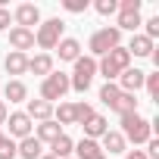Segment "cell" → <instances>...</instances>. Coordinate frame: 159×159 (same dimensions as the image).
<instances>
[{"label": "cell", "instance_id": "obj_1", "mask_svg": "<svg viewBox=\"0 0 159 159\" xmlns=\"http://www.w3.org/2000/svg\"><path fill=\"white\" fill-rule=\"evenodd\" d=\"M122 137H125V143L131 140V143H147L150 137H153V125H150V119H143L140 112H125L122 116V131H119Z\"/></svg>", "mask_w": 159, "mask_h": 159}, {"label": "cell", "instance_id": "obj_2", "mask_svg": "<svg viewBox=\"0 0 159 159\" xmlns=\"http://www.w3.org/2000/svg\"><path fill=\"white\" fill-rule=\"evenodd\" d=\"M100 100H103L112 112H119V116H125V112H137V100H134V94L119 91V84H112V81H106V84L100 88Z\"/></svg>", "mask_w": 159, "mask_h": 159}, {"label": "cell", "instance_id": "obj_3", "mask_svg": "<svg viewBox=\"0 0 159 159\" xmlns=\"http://www.w3.org/2000/svg\"><path fill=\"white\" fill-rule=\"evenodd\" d=\"M125 69H131V53H128L125 47H116V50H109V53H106V56H100V62H97V72L106 78V81L119 78Z\"/></svg>", "mask_w": 159, "mask_h": 159}, {"label": "cell", "instance_id": "obj_4", "mask_svg": "<svg viewBox=\"0 0 159 159\" xmlns=\"http://www.w3.org/2000/svg\"><path fill=\"white\" fill-rule=\"evenodd\" d=\"M72 66H75V69H72V75H69V88H75L78 94H84V91L91 88V81H94V75H97V59H94V56H78Z\"/></svg>", "mask_w": 159, "mask_h": 159}, {"label": "cell", "instance_id": "obj_5", "mask_svg": "<svg viewBox=\"0 0 159 159\" xmlns=\"http://www.w3.org/2000/svg\"><path fill=\"white\" fill-rule=\"evenodd\" d=\"M116 47H122V31H119L116 25H106V28L94 31V34H91V41H88L91 56H106V53H109V50H116Z\"/></svg>", "mask_w": 159, "mask_h": 159}, {"label": "cell", "instance_id": "obj_6", "mask_svg": "<svg viewBox=\"0 0 159 159\" xmlns=\"http://www.w3.org/2000/svg\"><path fill=\"white\" fill-rule=\"evenodd\" d=\"M62 31H66V22L56 16V19H47L38 25V34H34V44L41 50H56V44L62 41Z\"/></svg>", "mask_w": 159, "mask_h": 159}, {"label": "cell", "instance_id": "obj_7", "mask_svg": "<svg viewBox=\"0 0 159 159\" xmlns=\"http://www.w3.org/2000/svg\"><path fill=\"white\" fill-rule=\"evenodd\" d=\"M66 94H69V75H66V72H50L44 81H41V100H44V103L62 100Z\"/></svg>", "mask_w": 159, "mask_h": 159}, {"label": "cell", "instance_id": "obj_8", "mask_svg": "<svg viewBox=\"0 0 159 159\" xmlns=\"http://www.w3.org/2000/svg\"><path fill=\"white\" fill-rule=\"evenodd\" d=\"M119 31H134L140 25V0H119Z\"/></svg>", "mask_w": 159, "mask_h": 159}, {"label": "cell", "instance_id": "obj_9", "mask_svg": "<svg viewBox=\"0 0 159 159\" xmlns=\"http://www.w3.org/2000/svg\"><path fill=\"white\" fill-rule=\"evenodd\" d=\"M13 19H16L19 28H31V25H41V10L34 3H19L13 10Z\"/></svg>", "mask_w": 159, "mask_h": 159}, {"label": "cell", "instance_id": "obj_10", "mask_svg": "<svg viewBox=\"0 0 159 159\" xmlns=\"http://www.w3.org/2000/svg\"><path fill=\"white\" fill-rule=\"evenodd\" d=\"M143 78H147L143 69H125V72L119 75V91H125V94H137V91L143 88Z\"/></svg>", "mask_w": 159, "mask_h": 159}, {"label": "cell", "instance_id": "obj_11", "mask_svg": "<svg viewBox=\"0 0 159 159\" xmlns=\"http://www.w3.org/2000/svg\"><path fill=\"white\" fill-rule=\"evenodd\" d=\"M10 47H13L16 53L31 50V47H34V31H31V28H19V25H13V28H10Z\"/></svg>", "mask_w": 159, "mask_h": 159}, {"label": "cell", "instance_id": "obj_12", "mask_svg": "<svg viewBox=\"0 0 159 159\" xmlns=\"http://www.w3.org/2000/svg\"><path fill=\"white\" fill-rule=\"evenodd\" d=\"M7 125H10V134L13 137H31V119L25 116V112H10L7 116Z\"/></svg>", "mask_w": 159, "mask_h": 159}, {"label": "cell", "instance_id": "obj_13", "mask_svg": "<svg viewBox=\"0 0 159 159\" xmlns=\"http://www.w3.org/2000/svg\"><path fill=\"white\" fill-rule=\"evenodd\" d=\"M72 153H75V159H106V153L100 150V143L97 140H88V137L78 140L72 147Z\"/></svg>", "mask_w": 159, "mask_h": 159}, {"label": "cell", "instance_id": "obj_14", "mask_svg": "<svg viewBox=\"0 0 159 159\" xmlns=\"http://www.w3.org/2000/svg\"><path fill=\"white\" fill-rule=\"evenodd\" d=\"M16 156H22V159H41L44 156V143L31 134V137H22L19 143H16Z\"/></svg>", "mask_w": 159, "mask_h": 159}, {"label": "cell", "instance_id": "obj_15", "mask_svg": "<svg viewBox=\"0 0 159 159\" xmlns=\"http://www.w3.org/2000/svg\"><path fill=\"white\" fill-rule=\"evenodd\" d=\"M3 69H7V75H25V72H28V53L10 50L7 59H3Z\"/></svg>", "mask_w": 159, "mask_h": 159}, {"label": "cell", "instance_id": "obj_16", "mask_svg": "<svg viewBox=\"0 0 159 159\" xmlns=\"http://www.w3.org/2000/svg\"><path fill=\"white\" fill-rule=\"evenodd\" d=\"M81 128H84V137H88V140H97V137H103V134L109 131V122H106L100 112H94V116H91Z\"/></svg>", "mask_w": 159, "mask_h": 159}, {"label": "cell", "instance_id": "obj_17", "mask_svg": "<svg viewBox=\"0 0 159 159\" xmlns=\"http://www.w3.org/2000/svg\"><path fill=\"white\" fill-rule=\"evenodd\" d=\"M25 116L34 122H50L53 119V103H44V100H28V109H25Z\"/></svg>", "mask_w": 159, "mask_h": 159}, {"label": "cell", "instance_id": "obj_18", "mask_svg": "<svg viewBox=\"0 0 159 159\" xmlns=\"http://www.w3.org/2000/svg\"><path fill=\"white\" fill-rule=\"evenodd\" d=\"M3 97H7L10 103H25V100H28V88H25V81H19V78H10L7 88H3Z\"/></svg>", "mask_w": 159, "mask_h": 159}, {"label": "cell", "instance_id": "obj_19", "mask_svg": "<svg viewBox=\"0 0 159 159\" xmlns=\"http://www.w3.org/2000/svg\"><path fill=\"white\" fill-rule=\"evenodd\" d=\"M56 50H59V59H62V62H75L78 56H81V44H78L75 38H62V41L56 44Z\"/></svg>", "mask_w": 159, "mask_h": 159}, {"label": "cell", "instance_id": "obj_20", "mask_svg": "<svg viewBox=\"0 0 159 159\" xmlns=\"http://www.w3.org/2000/svg\"><path fill=\"white\" fill-rule=\"evenodd\" d=\"M28 72H34V75H50L53 72V56L50 53H38V56H28Z\"/></svg>", "mask_w": 159, "mask_h": 159}, {"label": "cell", "instance_id": "obj_21", "mask_svg": "<svg viewBox=\"0 0 159 159\" xmlns=\"http://www.w3.org/2000/svg\"><path fill=\"white\" fill-rule=\"evenodd\" d=\"M125 50H128L131 56H153V50H156V47H153V41H150V38L134 34V38H131V44H128Z\"/></svg>", "mask_w": 159, "mask_h": 159}, {"label": "cell", "instance_id": "obj_22", "mask_svg": "<svg viewBox=\"0 0 159 159\" xmlns=\"http://www.w3.org/2000/svg\"><path fill=\"white\" fill-rule=\"evenodd\" d=\"M59 134H62V128H59V125H56L53 119H50V122H41V125L34 128V137H38L41 143H53V140H56Z\"/></svg>", "mask_w": 159, "mask_h": 159}, {"label": "cell", "instance_id": "obj_23", "mask_svg": "<svg viewBox=\"0 0 159 159\" xmlns=\"http://www.w3.org/2000/svg\"><path fill=\"white\" fill-rule=\"evenodd\" d=\"M100 140H103V143H100L103 153H106V150H109V153H125V137H122L119 131H106Z\"/></svg>", "mask_w": 159, "mask_h": 159}, {"label": "cell", "instance_id": "obj_24", "mask_svg": "<svg viewBox=\"0 0 159 159\" xmlns=\"http://www.w3.org/2000/svg\"><path fill=\"white\" fill-rule=\"evenodd\" d=\"M72 147H75L72 137H69V134H59V137L50 143V156H53V159H66V156H72Z\"/></svg>", "mask_w": 159, "mask_h": 159}, {"label": "cell", "instance_id": "obj_25", "mask_svg": "<svg viewBox=\"0 0 159 159\" xmlns=\"http://www.w3.org/2000/svg\"><path fill=\"white\" fill-rule=\"evenodd\" d=\"M53 122L62 125H75V103H59V109H53Z\"/></svg>", "mask_w": 159, "mask_h": 159}, {"label": "cell", "instance_id": "obj_26", "mask_svg": "<svg viewBox=\"0 0 159 159\" xmlns=\"http://www.w3.org/2000/svg\"><path fill=\"white\" fill-rule=\"evenodd\" d=\"M91 116H94V106H91V103H84V100L75 103V125H84Z\"/></svg>", "mask_w": 159, "mask_h": 159}, {"label": "cell", "instance_id": "obj_27", "mask_svg": "<svg viewBox=\"0 0 159 159\" xmlns=\"http://www.w3.org/2000/svg\"><path fill=\"white\" fill-rule=\"evenodd\" d=\"M143 88H147V94L156 100L159 97V72H147V78H143Z\"/></svg>", "mask_w": 159, "mask_h": 159}, {"label": "cell", "instance_id": "obj_28", "mask_svg": "<svg viewBox=\"0 0 159 159\" xmlns=\"http://www.w3.org/2000/svg\"><path fill=\"white\" fill-rule=\"evenodd\" d=\"M94 10H97L100 16H112V13L119 10V0H97V3H94Z\"/></svg>", "mask_w": 159, "mask_h": 159}, {"label": "cell", "instance_id": "obj_29", "mask_svg": "<svg viewBox=\"0 0 159 159\" xmlns=\"http://www.w3.org/2000/svg\"><path fill=\"white\" fill-rule=\"evenodd\" d=\"M143 25H147V31H143V38H150V41H156V38H159V16H150V19H147Z\"/></svg>", "mask_w": 159, "mask_h": 159}, {"label": "cell", "instance_id": "obj_30", "mask_svg": "<svg viewBox=\"0 0 159 159\" xmlns=\"http://www.w3.org/2000/svg\"><path fill=\"white\" fill-rule=\"evenodd\" d=\"M0 159H16V140L3 137V143H0Z\"/></svg>", "mask_w": 159, "mask_h": 159}, {"label": "cell", "instance_id": "obj_31", "mask_svg": "<svg viewBox=\"0 0 159 159\" xmlns=\"http://www.w3.org/2000/svg\"><path fill=\"white\" fill-rule=\"evenodd\" d=\"M66 13H84L88 10V0H62Z\"/></svg>", "mask_w": 159, "mask_h": 159}, {"label": "cell", "instance_id": "obj_32", "mask_svg": "<svg viewBox=\"0 0 159 159\" xmlns=\"http://www.w3.org/2000/svg\"><path fill=\"white\" fill-rule=\"evenodd\" d=\"M10 22H13V13L7 7H0V31H10Z\"/></svg>", "mask_w": 159, "mask_h": 159}, {"label": "cell", "instance_id": "obj_33", "mask_svg": "<svg viewBox=\"0 0 159 159\" xmlns=\"http://www.w3.org/2000/svg\"><path fill=\"white\" fill-rule=\"evenodd\" d=\"M7 116H10V109H7L3 100H0V125H7Z\"/></svg>", "mask_w": 159, "mask_h": 159}, {"label": "cell", "instance_id": "obj_34", "mask_svg": "<svg viewBox=\"0 0 159 159\" xmlns=\"http://www.w3.org/2000/svg\"><path fill=\"white\" fill-rule=\"evenodd\" d=\"M125 159H147V153H143V150H131Z\"/></svg>", "mask_w": 159, "mask_h": 159}, {"label": "cell", "instance_id": "obj_35", "mask_svg": "<svg viewBox=\"0 0 159 159\" xmlns=\"http://www.w3.org/2000/svg\"><path fill=\"white\" fill-rule=\"evenodd\" d=\"M41 159H53V156H50V153H44V156H41Z\"/></svg>", "mask_w": 159, "mask_h": 159}, {"label": "cell", "instance_id": "obj_36", "mask_svg": "<svg viewBox=\"0 0 159 159\" xmlns=\"http://www.w3.org/2000/svg\"><path fill=\"white\" fill-rule=\"evenodd\" d=\"M3 137H7V134H3V131H0V143H3Z\"/></svg>", "mask_w": 159, "mask_h": 159}, {"label": "cell", "instance_id": "obj_37", "mask_svg": "<svg viewBox=\"0 0 159 159\" xmlns=\"http://www.w3.org/2000/svg\"><path fill=\"white\" fill-rule=\"evenodd\" d=\"M66 159H75V156H66Z\"/></svg>", "mask_w": 159, "mask_h": 159}]
</instances>
